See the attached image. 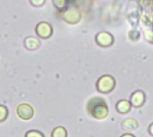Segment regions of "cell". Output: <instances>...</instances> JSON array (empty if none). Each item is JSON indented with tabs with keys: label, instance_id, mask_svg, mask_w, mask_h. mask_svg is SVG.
I'll list each match as a JSON object with an SVG mask.
<instances>
[{
	"label": "cell",
	"instance_id": "1",
	"mask_svg": "<svg viewBox=\"0 0 153 137\" xmlns=\"http://www.w3.org/2000/svg\"><path fill=\"white\" fill-rule=\"evenodd\" d=\"M87 110L91 117L97 119H104L108 115V107L105 100L100 97L91 98L88 101Z\"/></svg>",
	"mask_w": 153,
	"mask_h": 137
},
{
	"label": "cell",
	"instance_id": "2",
	"mask_svg": "<svg viewBox=\"0 0 153 137\" xmlns=\"http://www.w3.org/2000/svg\"><path fill=\"white\" fill-rule=\"evenodd\" d=\"M97 90L101 93H109L112 92L116 86V80L113 76L109 74L102 75L99 78L96 83Z\"/></svg>",
	"mask_w": 153,
	"mask_h": 137
},
{
	"label": "cell",
	"instance_id": "3",
	"mask_svg": "<svg viewBox=\"0 0 153 137\" xmlns=\"http://www.w3.org/2000/svg\"><path fill=\"white\" fill-rule=\"evenodd\" d=\"M82 13L75 7H70L65 9L62 14L63 20L68 24H77L82 20Z\"/></svg>",
	"mask_w": 153,
	"mask_h": 137
},
{
	"label": "cell",
	"instance_id": "4",
	"mask_svg": "<svg viewBox=\"0 0 153 137\" xmlns=\"http://www.w3.org/2000/svg\"><path fill=\"white\" fill-rule=\"evenodd\" d=\"M95 41L100 47L108 48L113 45L114 43V37L113 35L106 31H100L95 36Z\"/></svg>",
	"mask_w": 153,
	"mask_h": 137
},
{
	"label": "cell",
	"instance_id": "5",
	"mask_svg": "<svg viewBox=\"0 0 153 137\" xmlns=\"http://www.w3.org/2000/svg\"><path fill=\"white\" fill-rule=\"evenodd\" d=\"M17 115L23 120H30L34 115V109L30 105L22 103L17 107Z\"/></svg>",
	"mask_w": 153,
	"mask_h": 137
},
{
	"label": "cell",
	"instance_id": "6",
	"mask_svg": "<svg viewBox=\"0 0 153 137\" xmlns=\"http://www.w3.org/2000/svg\"><path fill=\"white\" fill-rule=\"evenodd\" d=\"M52 26L46 22H41L36 26V33L41 39H48L52 35Z\"/></svg>",
	"mask_w": 153,
	"mask_h": 137
},
{
	"label": "cell",
	"instance_id": "7",
	"mask_svg": "<svg viewBox=\"0 0 153 137\" xmlns=\"http://www.w3.org/2000/svg\"><path fill=\"white\" fill-rule=\"evenodd\" d=\"M142 26L144 31L145 39L153 44V22H151L145 15L142 17Z\"/></svg>",
	"mask_w": 153,
	"mask_h": 137
},
{
	"label": "cell",
	"instance_id": "8",
	"mask_svg": "<svg viewBox=\"0 0 153 137\" xmlns=\"http://www.w3.org/2000/svg\"><path fill=\"white\" fill-rule=\"evenodd\" d=\"M145 99H146V96L143 91H135L131 95V104L134 107L139 108L144 104Z\"/></svg>",
	"mask_w": 153,
	"mask_h": 137
},
{
	"label": "cell",
	"instance_id": "9",
	"mask_svg": "<svg viewBox=\"0 0 153 137\" xmlns=\"http://www.w3.org/2000/svg\"><path fill=\"white\" fill-rule=\"evenodd\" d=\"M131 107H132V104H131L130 101H128L127 100H120L117 103L116 109L119 113L126 114V113H128L131 110Z\"/></svg>",
	"mask_w": 153,
	"mask_h": 137
},
{
	"label": "cell",
	"instance_id": "10",
	"mask_svg": "<svg viewBox=\"0 0 153 137\" xmlns=\"http://www.w3.org/2000/svg\"><path fill=\"white\" fill-rule=\"evenodd\" d=\"M24 44H25V47L30 49V50H35L37 49L40 43L39 41V39H37L36 38H33V37H29L25 39L24 41Z\"/></svg>",
	"mask_w": 153,
	"mask_h": 137
},
{
	"label": "cell",
	"instance_id": "11",
	"mask_svg": "<svg viewBox=\"0 0 153 137\" xmlns=\"http://www.w3.org/2000/svg\"><path fill=\"white\" fill-rule=\"evenodd\" d=\"M138 127H139L138 122L134 118H126L123 122V127L126 130H128V131L135 130V129L138 128Z\"/></svg>",
	"mask_w": 153,
	"mask_h": 137
},
{
	"label": "cell",
	"instance_id": "12",
	"mask_svg": "<svg viewBox=\"0 0 153 137\" xmlns=\"http://www.w3.org/2000/svg\"><path fill=\"white\" fill-rule=\"evenodd\" d=\"M52 137H67L66 129L63 127H56L52 132Z\"/></svg>",
	"mask_w": 153,
	"mask_h": 137
},
{
	"label": "cell",
	"instance_id": "13",
	"mask_svg": "<svg viewBox=\"0 0 153 137\" xmlns=\"http://www.w3.org/2000/svg\"><path fill=\"white\" fill-rule=\"evenodd\" d=\"M146 13H145V16L153 22V0L150 3H146Z\"/></svg>",
	"mask_w": 153,
	"mask_h": 137
},
{
	"label": "cell",
	"instance_id": "14",
	"mask_svg": "<svg viewBox=\"0 0 153 137\" xmlns=\"http://www.w3.org/2000/svg\"><path fill=\"white\" fill-rule=\"evenodd\" d=\"M52 3L58 11H63L66 7L67 1L66 0H52Z\"/></svg>",
	"mask_w": 153,
	"mask_h": 137
},
{
	"label": "cell",
	"instance_id": "15",
	"mask_svg": "<svg viewBox=\"0 0 153 137\" xmlns=\"http://www.w3.org/2000/svg\"><path fill=\"white\" fill-rule=\"evenodd\" d=\"M128 36L130 38L131 40H138L140 39V36H141V33L139 31L137 30H131L128 33Z\"/></svg>",
	"mask_w": 153,
	"mask_h": 137
},
{
	"label": "cell",
	"instance_id": "16",
	"mask_svg": "<svg viewBox=\"0 0 153 137\" xmlns=\"http://www.w3.org/2000/svg\"><path fill=\"white\" fill-rule=\"evenodd\" d=\"M8 115V110L6 109V107L0 105V122H3L6 119Z\"/></svg>",
	"mask_w": 153,
	"mask_h": 137
},
{
	"label": "cell",
	"instance_id": "17",
	"mask_svg": "<svg viewBox=\"0 0 153 137\" xmlns=\"http://www.w3.org/2000/svg\"><path fill=\"white\" fill-rule=\"evenodd\" d=\"M25 137H44L43 134L39 132V131H36V130H31V131H29L26 135Z\"/></svg>",
	"mask_w": 153,
	"mask_h": 137
},
{
	"label": "cell",
	"instance_id": "18",
	"mask_svg": "<svg viewBox=\"0 0 153 137\" xmlns=\"http://www.w3.org/2000/svg\"><path fill=\"white\" fill-rule=\"evenodd\" d=\"M31 4L34 6H40L45 3V0H30Z\"/></svg>",
	"mask_w": 153,
	"mask_h": 137
},
{
	"label": "cell",
	"instance_id": "19",
	"mask_svg": "<svg viewBox=\"0 0 153 137\" xmlns=\"http://www.w3.org/2000/svg\"><path fill=\"white\" fill-rule=\"evenodd\" d=\"M149 132H150V134L153 136V123L149 127Z\"/></svg>",
	"mask_w": 153,
	"mask_h": 137
},
{
	"label": "cell",
	"instance_id": "20",
	"mask_svg": "<svg viewBox=\"0 0 153 137\" xmlns=\"http://www.w3.org/2000/svg\"><path fill=\"white\" fill-rule=\"evenodd\" d=\"M121 137H135L134 136H133L132 134H129V133H127V134H125V135H123Z\"/></svg>",
	"mask_w": 153,
	"mask_h": 137
}]
</instances>
